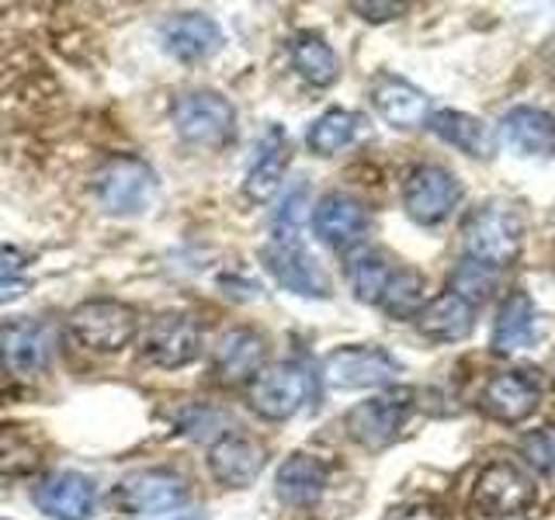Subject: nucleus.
Segmentation results:
<instances>
[{
	"instance_id": "obj_1",
	"label": "nucleus",
	"mask_w": 555,
	"mask_h": 520,
	"mask_svg": "<svg viewBox=\"0 0 555 520\" xmlns=\"http://www.w3.org/2000/svg\"><path fill=\"white\" fill-rule=\"evenodd\" d=\"M170 126L181 143L198 150H219L236 132V104L212 91V87H195L173 98L170 104Z\"/></svg>"
},
{
	"instance_id": "obj_2",
	"label": "nucleus",
	"mask_w": 555,
	"mask_h": 520,
	"mask_svg": "<svg viewBox=\"0 0 555 520\" xmlns=\"http://www.w3.org/2000/svg\"><path fill=\"white\" fill-rule=\"evenodd\" d=\"M525 222L507 205H482L462 225V247L476 268H511L520 257Z\"/></svg>"
},
{
	"instance_id": "obj_3",
	"label": "nucleus",
	"mask_w": 555,
	"mask_h": 520,
	"mask_svg": "<svg viewBox=\"0 0 555 520\" xmlns=\"http://www.w3.org/2000/svg\"><path fill=\"white\" fill-rule=\"evenodd\" d=\"M66 326L94 354H121L139 337V312L118 299H83L69 309Z\"/></svg>"
},
{
	"instance_id": "obj_4",
	"label": "nucleus",
	"mask_w": 555,
	"mask_h": 520,
	"mask_svg": "<svg viewBox=\"0 0 555 520\" xmlns=\"http://www.w3.org/2000/svg\"><path fill=\"white\" fill-rule=\"evenodd\" d=\"M94 202L108 216H139L146 212L156 195V170L139 156L118 153L94 170Z\"/></svg>"
},
{
	"instance_id": "obj_5",
	"label": "nucleus",
	"mask_w": 555,
	"mask_h": 520,
	"mask_svg": "<svg viewBox=\"0 0 555 520\" xmlns=\"http://www.w3.org/2000/svg\"><path fill=\"white\" fill-rule=\"evenodd\" d=\"M312 395V375L299 361H274L264 364L247 386V403L250 410L268 424H285Z\"/></svg>"
},
{
	"instance_id": "obj_6",
	"label": "nucleus",
	"mask_w": 555,
	"mask_h": 520,
	"mask_svg": "<svg viewBox=\"0 0 555 520\" xmlns=\"http://www.w3.org/2000/svg\"><path fill=\"white\" fill-rule=\"evenodd\" d=\"M191 496V482L173 468H139L115 485V503L132 517H170Z\"/></svg>"
},
{
	"instance_id": "obj_7",
	"label": "nucleus",
	"mask_w": 555,
	"mask_h": 520,
	"mask_svg": "<svg viewBox=\"0 0 555 520\" xmlns=\"http://www.w3.org/2000/svg\"><path fill=\"white\" fill-rule=\"evenodd\" d=\"M410 406H413L410 389L372 395L344 413V430H347V438L361 444L364 451H382L399 438V430H403L410 416Z\"/></svg>"
},
{
	"instance_id": "obj_8",
	"label": "nucleus",
	"mask_w": 555,
	"mask_h": 520,
	"mask_svg": "<svg viewBox=\"0 0 555 520\" xmlns=\"http://www.w3.org/2000/svg\"><path fill=\"white\" fill-rule=\"evenodd\" d=\"M143 361L153 368L178 372L202 358V326L188 312H164L139 337Z\"/></svg>"
},
{
	"instance_id": "obj_9",
	"label": "nucleus",
	"mask_w": 555,
	"mask_h": 520,
	"mask_svg": "<svg viewBox=\"0 0 555 520\" xmlns=\"http://www.w3.org/2000/svg\"><path fill=\"white\" fill-rule=\"evenodd\" d=\"M534 503V482L528 479L525 468H517L514 461H490L476 476L473 496H468V507L479 517H514L525 514Z\"/></svg>"
},
{
	"instance_id": "obj_10",
	"label": "nucleus",
	"mask_w": 555,
	"mask_h": 520,
	"mask_svg": "<svg viewBox=\"0 0 555 520\" xmlns=\"http://www.w3.org/2000/svg\"><path fill=\"white\" fill-rule=\"evenodd\" d=\"M462 202L459 178L441 164H424L403 181V208L416 225H441Z\"/></svg>"
},
{
	"instance_id": "obj_11",
	"label": "nucleus",
	"mask_w": 555,
	"mask_h": 520,
	"mask_svg": "<svg viewBox=\"0 0 555 520\" xmlns=\"http://www.w3.org/2000/svg\"><path fill=\"white\" fill-rule=\"evenodd\" d=\"M403 372L399 361L386 351V347L372 343H351L330 351L323 361V378L330 389H375L389 386V381Z\"/></svg>"
},
{
	"instance_id": "obj_12",
	"label": "nucleus",
	"mask_w": 555,
	"mask_h": 520,
	"mask_svg": "<svg viewBox=\"0 0 555 520\" xmlns=\"http://www.w3.org/2000/svg\"><path fill=\"white\" fill-rule=\"evenodd\" d=\"M257 257L274 277V285H282L285 291L302 295V299H326L330 295L326 274L317 264V257L302 247V239H268Z\"/></svg>"
},
{
	"instance_id": "obj_13",
	"label": "nucleus",
	"mask_w": 555,
	"mask_h": 520,
	"mask_svg": "<svg viewBox=\"0 0 555 520\" xmlns=\"http://www.w3.org/2000/svg\"><path fill=\"white\" fill-rule=\"evenodd\" d=\"M31 503L49 520H91L98 510V482L74 468L46 472L31 485Z\"/></svg>"
},
{
	"instance_id": "obj_14",
	"label": "nucleus",
	"mask_w": 555,
	"mask_h": 520,
	"mask_svg": "<svg viewBox=\"0 0 555 520\" xmlns=\"http://www.w3.org/2000/svg\"><path fill=\"white\" fill-rule=\"evenodd\" d=\"M208 472L225 490H247L257 482V476L264 472L268 451L257 438L243 430H225L208 444Z\"/></svg>"
},
{
	"instance_id": "obj_15",
	"label": "nucleus",
	"mask_w": 555,
	"mask_h": 520,
	"mask_svg": "<svg viewBox=\"0 0 555 520\" xmlns=\"http://www.w3.org/2000/svg\"><path fill=\"white\" fill-rule=\"evenodd\" d=\"M160 46L178 63H202L222 49V28L205 11H173L160 25Z\"/></svg>"
},
{
	"instance_id": "obj_16",
	"label": "nucleus",
	"mask_w": 555,
	"mask_h": 520,
	"mask_svg": "<svg viewBox=\"0 0 555 520\" xmlns=\"http://www.w3.org/2000/svg\"><path fill=\"white\" fill-rule=\"evenodd\" d=\"M372 216L364 202H358L354 195H344V191H330L312 208V233H317L320 243H326L330 250H347L358 247L369 233Z\"/></svg>"
},
{
	"instance_id": "obj_17",
	"label": "nucleus",
	"mask_w": 555,
	"mask_h": 520,
	"mask_svg": "<svg viewBox=\"0 0 555 520\" xmlns=\"http://www.w3.org/2000/svg\"><path fill=\"white\" fill-rule=\"evenodd\" d=\"M52 361V329L42 320L0 323V368L11 375H39Z\"/></svg>"
},
{
	"instance_id": "obj_18",
	"label": "nucleus",
	"mask_w": 555,
	"mask_h": 520,
	"mask_svg": "<svg viewBox=\"0 0 555 520\" xmlns=\"http://www.w3.org/2000/svg\"><path fill=\"white\" fill-rule=\"evenodd\" d=\"M288 164H292L288 132L274 121V126H268V132L260 135V143L254 146L247 178H243V198L254 205H268L278 195V187H282Z\"/></svg>"
},
{
	"instance_id": "obj_19",
	"label": "nucleus",
	"mask_w": 555,
	"mask_h": 520,
	"mask_svg": "<svg viewBox=\"0 0 555 520\" xmlns=\"http://www.w3.org/2000/svg\"><path fill=\"white\" fill-rule=\"evenodd\" d=\"M216 378L225 386H250V378L268 364V337L254 326L225 329L216 343Z\"/></svg>"
},
{
	"instance_id": "obj_20",
	"label": "nucleus",
	"mask_w": 555,
	"mask_h": 520,
	"mask_svg": "<svg viewBox=\"0 0 555 520\" xmlns=\"http://www.w3.org/2000/svg\"><path fill=\"white\" fill-rule=\"evenodd\" d=\"M326 485H330V465L320 455H309V451H292L274 472V496L295 510L317 507Z\"/></svg>"
},
{
	"instance_id": "obj_21",
	"label": "nucleus",
	"mask_w": 555,
	"mask_h": 520,
	"mask_svg": "<svg viewBox=\"0 0 555 520\" xmlns=\"http://www.w3.org/2000/svg\"><path fill=\"white\" fill-rule=\"evenodd\" d=\"M538 399L542 389L528 372H500L482 386L479 410L500 424H520L538 410Z\"/></svg>"
},
{
	"instance_id": "obj_22",
	"label": "nucleus",
	"mask_w": 555,
	"mask_h": 520,
	"mask_svg": "<svg viewBox=\"0 0 555 520\" xmlns=\"http://www.w3.org/2000/svg\"><path fill=\"white\" fill-rule=\"evenodd\" d=\"M375 112L389 121L392 129H416L430 118V101L421 87L396 74H378L369 91Z\"/></svg>"
},
{
	"instance_id": "obj_23",
	"label": "nucleus",
	"mask_w": 555,
	"mask_h": 520,
	"mask_svg": "<svg viewBox=\"0 0 555 520\" xmlns=\"http://www.w3.org/2000/svg\"><path fill=\"white\" fill-rule=\"evenodd\" d=\"M413 323L421 329V337L434 343H455L476 329V306L465 302L455 291H444L438 299L424 302L421 312L413 316Z\"/></svg>"
},
{
	"instance_id": "obj_24",
	"label": "nucleus",
	"mask_w": 555,
	"mask_h": 520,
	"mask_svg": "<svg viewBox=\"0 0 555 520\" xmlns=\"http://www.w3.org/2000/svg\"><path fill=\"white\" fill-rule=\"evenodd\" d=\"M500 135L520 156H548L555 153V118L542 108H511L500 121Z\"/></svg>"
},
{
	"instance_id": "obj_25",
	"label": "nucleus",
	"mask_w": 555,
	"mask_h": 520,
	"mask_svg": "<svg viewBox=\"0 0 555 520\" xmlns=\"http://www.w3.org/2000/svg\"><path fill=\"white\" fill-rule=\"evenodd\" d=\"M288 60L309 87H334L340 77V60L320 31H295L288 39Z\"/></svg>"
},
{
	"instance_id": "obj_26",
	"label": "nucleus",
	"mask_w": 555,
	"mask_h": 520,
	"mask_svg": "<svg viewBox=\"0 0 555 520\" xmlns=\"http://www.w3.org/2000/svg\"><path fill=\"white\" fill-rule=\"evenodd\" d=\"M427 126L438 139H444V143H451V146H459L468 156H479V160H486V156H490L493 146H496L490 126H486L482 118H473L465 112H438V115L427 118Z\"/></svg>"
},
{
	"instance_id": "obj_27",
	"label": "nucleus",
	"mask_w": 555,
	"mask_h": 520,
	"mask_svg": "<svg viewBox=\"0 0 555 520\" xmlns=\"http://www.w3.org/2000/svg\"><path fill=\"white\" fill-rule=\"evenodd\" d=\"M534 340V302L528 291H514L507 295V302L496 312V326H493V351L496 354H511L520 351L525 343Z\"/></svg>"
},
{
	"instance_id": "obj_28",
	"label": "nucleus",
	"mask_w": 555,
	"mask_h": 520,
	"mask_svg": "<svg viewBox=\"0 0 555 520\" xmlns=\"http://www.w3.org/2000/svg\"><path fill=\"white\" fill-rule=\"evenodd\" d=\"M364 129V118L358 112H347V108H330L323 112L317 121L309 126L306 132V146L317 153V156H334L340 150H347L361 135Z\"/></svg>"
},
{
	"instance_id": "obj_29",
	"label": "nucleus",
	"mask_w": 555,
	"mask_h": 520,
	"mask_svg": "<svg viewBox=\"0 0 555 520\" xmlns=\"http://www.w3.org/2000/svg\"><path fill=\"white\" fill-rule=\"evenodd\" d=\"M375 306L392 320H413L424 306V274L413 268H392Z\"/></svg>"
},
{
	"instance_id": "obj_30",
	"label": "nucleus",
	"mask_w": 555,
	"mask_h": 520,
	"mask_svg": "<svg viewBox=\"0 0 555 520\" xmlns=\"http://www.w3.org/2000/svg\"><path fill=\"white\" fill-rule=\"evenodd\" d=\"M42 444L17 427H0V479H25L42 468Z\"/></svg>"
},
{
	"instance_id": "obj_31",
	"label": "nucleus",
	"mask_w": 555,
	"mask_h": 520,
	"mask_svg": "<svg viewBox=\"0 0 555 520\" xmlns=\"http://www.w3.org/2000/svg\"><path fill=\"white\" fill-rule=\"evenodd\" d=\"M392 274V264L378 250H358L351 260H347V282H351L354 295L361 302H378L382 288H386Z\"/></svg>"
},
{
	"instance_id": "obj_32",
	"label": "nucleus",
	"mask_w": 555,
	"mask_h": 520,
	"mask_svg": "<svg viewBox=\"0 0 555 520\" xmlns=\"http://www.w3.org/2000/svg\"><path fill=\"white\" fill-rule=\"evenodd\" d=\"M306 212H309V187L299 184V187H292L282 198V205L274 208L271 239H299L302 225H306Z\"/></svg>"
},
{
	"instance_id": "obj_33",
	"label": "nucleus",
	"mask_w": 555,
	"mask_h": 520,
	"mask_svg": "<svg viewBox=\"0 0 555 520\" xmlns=\"http://www.w3.org/2000/svg\"><path fill=\"white\" fill-rule=\"evenodd\" d=\"M178 430L181 433H188V438H195V441H202V438H219V433H225L230 427H225V413H219V410H208V406H188L184 413H181V420H178ZM208 441V444H212Z\"/></svg>"
},
{
	"instance_id": "obj_34",
	"label": "nucleus",
	"mask_w": 555,
	"mask_h": 520,
	"mask_svg": "<svg viewBox=\"0 0 555 520\" xmlns=\"http://www.w3.org/2000/svg\"><path fill=\"white\" fill-rule=\"evenodd\" d=\"M520 455L528 458V465H534L538 472L555 476V424L531 430L525 441H520Z\"/></svg>"
},
{
	"instance_id": "obj_35",
	"label": "nucleus",
	"mask_w": 555,
	"mask_h": 520,
	"mask_svg": "<svg viewBox=\"0 0 555 520\" xmlns=\"http://www.w3.org/2000/svg\"><path fill=\"white\" fill-rule=\"evenodd\" d=\"M382 520H451V517L438 503H399V507L386 510Z\"/></svg>"
},
{
	"instance_id": "obj_36",
	"label": "nucleus",
	"mask_w": 555,
	"mask_h": 520,
	"mask_svg": "<svg viewBox=\"0 0 555 520\" xmlns=\"http://www.w3.org/2000/svg\"><path fill=\"white\" fill-rule=\"evenodd\" d=\"M25 268H28V253L11 247V243H0V288L14 285L25 274Z\"/></svg>"
},
{
	"instance_id": "obj_37",
	"label": "nucleus",
	"mask_w": 555,
	"mask_h": 520,
	"mask_svg": "<svg viewBox=\"0 0 555 520\" xmlns=\"http://www.w3.org/2000/svg\"><path fill=\"white\" fill-rule=\"evenodd\" d=\"M354 14H361L364 22H392V17L406 14V4H369V0H358L351 4Z\"/></svg>"
},
{
	"instance_id": "obj_38",
	"label": "nucleus",
	"mask_w": 555,
	"mask_h": 520,
	"mask_svg": "<svg viewBox=\"0 0 555 520\" xmlns=\"http://www.w3.org/2000/svg\"><path fill=\"white\" fill-rule=\"evenodd\" d=\"M156 520H184L181 514H170V517H156Z\"/></svg>"
},
{
	"instance_id": "obj_39",
	"label": "nucleus",
	"mask_w": 555,
	"mask_h": 520,
	"mask_svg": "<svg viewBox=\"0 0 555 520\" xmlns=\"http://www.w3.org/2000/svg\"><path fill=\"white\" fill-rule=\"evenodd\" d=\"M552 372H555V358H552Z\"/></svg>"
},
{
	"instance_id": "obj_40",
	"label": "nucleus",
	"mask_w": 555,
	"mask_h": 520,
	"mask_svg": "<svg viewBox=\"0 0 555 520\" xmlns=\"http://www.w3.org/2000/svg\"><path fill=\"white\" fill-rule=\"evenodd\" d=\"M0 520H4V517H0Z\"/></svg>"
}]
</instances>
